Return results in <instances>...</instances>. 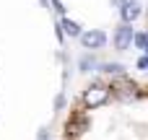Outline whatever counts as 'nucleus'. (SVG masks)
I'll list each match as a JSON object with an SVG mask.
<instances>
[{
	"instance_id": "423d86ee",
	"label": "nucleus",
	"mask_w": 148,
	"mask_h": 140,
	"mask_svg": "<svg viewBox=\"0 0 148 140\" xmlns=\"http://www.w3.org/2000/svg\"><path fill=\"white\" fill-rule=\"evenodd\" d=\"M99 70L101 73H107V75H125V65H120V62H101L99 65Z\"/></svg>"
},
{
	"instance_id": "0eeeda50",
	"label": "nucleus",
	"mask_w": 148,
	"mask_h": 140,
	"mask_svg": "<svg viewBox=\"0 0 148 140\" xmlns=\"http://www.w3.org/2000/svg\"><path fill=\"white\" fill-rule=\"evenodd\" d=\"M78 68H81L83 73H91V70H99V62H96L91 55H83V57L78 60Z\"/></svg>"
},
{
	"instance_id": "f257e3e1",
	"label": "nucleus",
	"mask_w": 148,
	"mask_h": 140,
	"mask_svg": "<svg viewBox=\"0 0 148 140\" xmlns=\"http://www.w3.org/2000/svg\"><path fill=\"white\" fill-rule=\"evenodd\" d=\"M109 96H112L109 83L96 81V83H91V86L83 91V107H86V109H99V107H104V104L109 101Z\"/></svg>"
},
{
	"instance_id": "1a4fd4ad",
	"label": "nucleus",
	"mask_w": 148,
	"mask_h": 140,
	"mask_svg": "<svg viewBox=\"0 0 148 140\" xmlns=\"http://www.w3.org/2000/svg\"><path fill=\"white\" fill-rule=\"evenodd\" d=\"M52 8H55V13L65 16V8H62V3H60V0H52Z\"/></svg>"
},
{
	"instance_id": "f03ea898",
	"label": "nucleus",
	"mask_w": 148,
	"mask_h": 140,
	"mask_svg": "<svg viewBox=\"0 0 148 140\" xmlns=\"http://www.w3.org/2000/svg\"><path fill=\"white\" fill-rule=\"evenodd\" d=\"M133 39H135V31H133V23H120L112 34V44L117 52H125L133 47Z\"/></svg>"
},
{
	"instance_id": "39448f33",
	"label": "nucleus",
	"mask_w": 148,
	"mask_h": 140,
	"mask_svg": "<svg viewBox=\"0 0 148 140\" xmlns=\"http://www.w3.org/2000/svg\"><path fill=\"white\" fill-rule=\"evenodd\" d=\"M60 29H62V34H65V36H73V39H81V34H83V31H81V26H78L73 18H68V16H62V18H60Z\"/></svg>"
},
{
	"instance_id": "7ed1b4c3",
	"label": "nucleus",
	"mask_w": 148,
	"mask_h": 140,
	"mask_svg": "<svg viewBox=\"0 0 148 140\" xmlns=\"http://www.w3.org/2000/svg\"><path fill=\"white\" fill-rule=\"evenodd\" d=\"M107 44V34L101 31V29H88V31H83L81 34V47L83 49H101Z\"/></svg>"
},
{
	"instance_id": "20e7f679",
	"label": "nucleus",
	"mask_w": 148,
	"mask_h": 140,
	"mask_svg": "<svg viewBox=\"0 0 148 140\" xmlns=\"http://www.w3.org/2000/svg\"><path fill=\"white\" fill-rule=\"evenodd\" d=\"M143 16V5L138 3V0H127L122 8H120V18H122V23H133V21H138Z\"/></svg>"
},
{
	"instance_id": "ddd939ff",
	"label": "nucleus",
	"mask_w": 148,
	"mask_h": 140,
	"mask_svg": "<svg viewBox=\"0 0 148 140\" xmlns=\"http://www.w3.org/2000/svg\"><path fill=\"white\" fill-rule=\"evenodd\" d=\"M39 140H49V135H47V130H39Z\"/></svg>"
},
{
	"instance_id": "9d476101",
	"label": "nucleus",
	"mask_w": 148,
	"mask_h": 140,
	"mask_svg": "<svg viewBox=\"0 0 148 140\" xmlns=\"http://www.w3.org/2000/svg\"><path fill=\"white\" fill-rule=\"evenodd\" d=\"M138 68H140V70H146V68H148V55H143V57L138 60Z\"/></svg>"
},
{
	"instance_id": "9b49d317",
	"label": "nucleus",
	"mask_w": 148,
	"mask_h": 140,
	"mask_svg": "<svg viewBox=\"0 0 148 140\" xmlns=\"http://www.w3.org/2000/svg\"><path fill=\"white\" fill-rule=\"evenodd\" d=\"M62 104H65V99H62V96H57V99H55V109H62Z\"/></svg>"
},
{
	"instance_id": "f8f14e48",
	"label": "nucleus",
	"mask_w": 148,
	"mask_h": 140,
	"mask_svg": "<svg viewBox=\"0 0 148 140\" xmlns=\"http://www.w3.org/2000/svg\"><path fill=\"white\" fill-rule=\"evenodd\" d=\"M125 3H127V0H112V5H114V8H122Z\"/></svg>"
},
{
	"instance_id": "6e6552de",
	"label": "nucleus",
	"mask_w": 148,
	"mask_h": 140,
	"mask_svg": "<svg viewBox=\"0 0 148 140\" xmlns=\"http://www.w3.org/2000/svg\"><path fill=\"white\" fill-rule=\"evenodd\" d=\"M133 44H135L140 52H146V55H148V31H135V39H133Z\"/></svg>"
}]
</instances>
